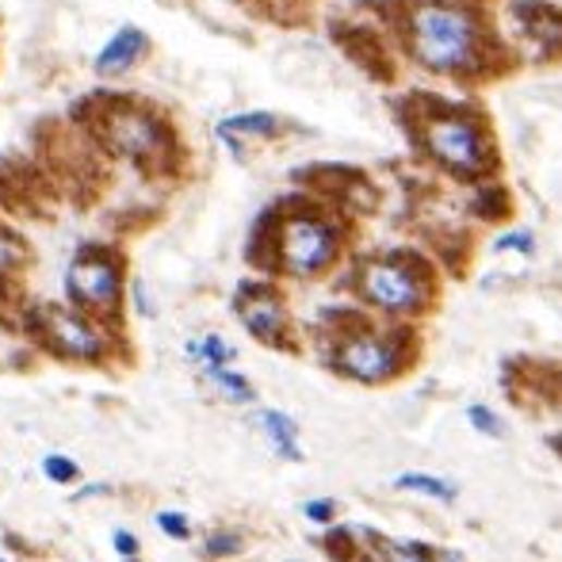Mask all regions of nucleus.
I'll use <instances>...</instances> for the list:
<instances>
[{"instance_id":"f257e3e1","label":"nucleus","mask_w":562,"mask_h":562,"mask_svg":"<svg viewBox=\"0 0 562 562\" xmlns=\"http://www.w3.org/2000/svg\"><path fill=\"white\" fill-rule=\"evenodd\" d=\"M410 58L437 77H478L486 65V20L455 0H414L406 12Z\"/></svg>"},{"instance_id":"f03ea898","label":"nucleus","mask_w":562,"mask_h":562,"mask_svg":"<svg viewBox=\"0 0 562 562\" xmlns=\"http://www.w3.org/2000/svg\"><path fill=\"white\" fill-rule=\"evenodd\" d=\"M417 142L432 164L460 180H482L493 172V142L482 119L463 108H432L422 119Z\"/></svg>"},{"instance_id":"7ed1b4c3","label":"nucleus","mask_w":562,"mask_h":562,"mask_svg":"<svg viewBox=\"0 0 562 562\" xmlns=\"http://www.w3.org/2000/svg\"><path fill=\"white\" fill-rule=\"evenodd\" d=\"M276 268H283L295 280H314L337 257H341V227L314 211L283 215L272 237Z\"/></svg>"},{"instance_id":"20e7f679","label":"nucleus","mask_w":562,"mask_h":562,"mask_svg":"<svg viewBox=\"0 0 562 562\" xmlns=\"http://www.w3.org/2000/svg\"><path fill=\"white\" fill-rule=\"evenodd\" d=\"M359 298L367 306L383 314H417L429 303V288H425V276L414 268V260L406 257H375L359 268L356 276Z\"/></svg>"},{"instance_id":"39448f33","label":"nucleus","mask_w":562,"mask_h":562,"mask_svg":"<svg viewBox=\"0 0 562 562\" xmlns=\"http://www.w3.org/2000/svg\"><path fill=\"white\" fill-rule=\"evenodd\" d=\"M100 138L115 157L146 164V161L164 157V149H169V126H164V119H157L154 111L115 103V108L103 111Z\"/></svg>"},{"instance_id":"423d86ee","label":"nucleus","mask_w":562,"mask_h":562,"mask_svg":"<svg viewBox=\"0 0 562 562\" xmlns=\"http://www.w3.org/2000/svg\"><path fill=\"white\" fill-rule=\"evenodd\" d=\"M65 288H70L73 303L81 310L115 314L119 303H123V268L111 253L85 249L81 257H73L70 272H65Z\"/></svg>"},{"instance_id":"0eeeda50","label":"nucleus","mask_w":562,"mask_h":562,"mask_svg":"<svg viewBox=\"0 0 562 562\" xmlns=\"http://www.w3.org/2000/svg\"><path fill=\"white\" fill-rule=\"evenodd\" d=\"M402 341L399 337H383V333H352L337 344L333 352V367L341 375H352L359 383H387L402 371Z\"/></svg>"},{"instance_id":"6e6552de","label":"nucleus","mask_w":562,"mask_h":562,"mask_svg":"<svg viewBox=\"0 0 562 562\" xmlns=\"http://www.w3.org/2000/svg\"><path fill=\"white\" fill-rule=\"evenodd\" d=\"M39 321H42V337H47L50 349L70 359H100L103 349H108L100 329L81 310H70V306H47V310L39 314Z\"/></svg>"},{"instance_id":"1a4fd4ad","label":"nucleus","mask_w":562,"mask_h":562,"mask_svg":"<svg viewBox=\"0 0 562 562\" xmlns=\"http://www.w3.org/2000/svg\"><path fill=\"white\" fill-rule=\"evenodd\" d=\"M237 318L245 321V329H249L253 337H260V341L268 344H280L283 333H288V306H283V298L276 295L272 288H265V283H253V288H242V295H237Z\"/></svg>"},{"instance_id":"9d476101","label":"nucleus","mask_w":562,"mask_h":562,"mask_svg":"<svg viewBox=\"0 0 562 562\" xmlns=\"http://www.w3.org/2000/svg\"><path fill=\"white\" fill-rule=\"evenodd\" d=\"M149 50V39L142 27L134 24H123L115 35H111L108 42L100 47V54H96V65L93 70L100 73V77H123V73H131L134 65L142 62V54Z\"/></svg>"},{"instance_id":"9b49d317","label":"nucleus","mask_w":562,"mask_h":562,"mask_svg":"<svg viewBox=\"0 0 562 562\" xmlns=\"http://www.w3.org/2000/svg\"><path fill=\"white\" fill-rule=\"evenodd\" d=\"M283 131H288V119H280L276 111H242L215 126V134L227 142L234 157H245V138H276Z\"/></svg>"},{"instance_id":"f8f14e48","label":"nucleus","mask_w":562,"mask_h":562,"mask_svg":"<svg viewBox=\"0 0 562 562\" xmlns=\"http://www.w3.org/2000/svg\"><path fill=\"white\" fill-rule=\"evenodd\" d=\"M260 429H265V437L272 440V448L283 455V460H291V463L303 460V448H298V429H295V422H291L288 414H280V410H265V414H260Z\"/></svg>"},{"instance_id":"ddd939ff","label":"nucleus","mask_w":562,"mask_h":562,"mask_svg":"<svg viewBox=\"0 0 562 562\" xmlns=\"http://www.w3.org/2000/svg\"><path fill=\"white\" fill-rule=\"evenodd\" d=\"M204 379L211 387H219V394H227L230 402H253V399H257L249 379H242L237 371H230L227 364H204Z\"/></svg>"},{"instance_id":"4468645a","label":"nucleus","mask_w":562,"mask_h":562,"mask_svg":"<svg viewBox=\"0 0 562 562\" xmlns=\"http://www.w3.org/2000/svg\"><path fill=\"white\" fill-rule=\"evenodd\" d=\"M187 356H196L199 364H230L237 352H234V344H227L222 337L207 333L204 341H187Z\"/></svg>"},{"instance_id":"2eb2a0df","label":"nucleus","mask_w":562,"mask_h":562,"mask_svg":"<svg viewBox=\"0 0 562 562\" xmlns=\"http://www.w3.org/2000/svg\"><path fill=\"white\" fill-rule=\"evenodd\" d=\"M394 486L402 490H417V493H429V498H440V501H455V486L444 482V478H432V475H399Z\"/></svg>"},{"instance_id":"dca6fc26","label":"nucleus","mask_w":562,"mask_h":562,"mask_svg":"<svg viewBox=\"0 0 562 562\" xmlns=\"http://www.w3.org/2000/svg\"><path fill=\"white\" fill-rule=\"evenodd\" d=\"M42 471H47L50 482H73V478H77V463H73L70 455H58V452L42 460Z\"/></svg>"},{"instance_id":"f3484780","label":"nucleus","mask_w":562,"mask_h":562,"mask_svg":"<svg viewBox=\"0 0 562 562\" xmlns=\"http://www.w3.org/2000/svg\"><path fill=\"white\" fill-rule=\"evenodd\" d=\"M467 417H471V425H475V429L482 432V437H501V422H498V414H493V410L471 406Z\"/></svg>"},{"instance_id":"a211bd4d","label":"nucleus","mask_w":562,"mask_h":562,"mask_svg":"<svg viewBox=\"0 0 562 562\" xmlns=\"http://www.w3.org/2000/svg\"><path fill=\"white\" fill-rule=\"evenodd\" d=\"M387 562H429V547H422V543L391 547V551H387Z\"/></svg>"},{"instance_id":"6ab92c4d","label":"nucleus","mask_w":562,"mask_h":562,"mask_svg":"<svg viewBox=\"0 0 562 562\" xmlns=\"http://www.w3.org/2000/svg\"><path fill=\"white\" fill-rule=\"evenodd\" d=\"M498 249L501 253H532L536 249V237L532 234H505V237H498Z\"/></svg>"},{"instance_id":"aec40b11","label":"nucleus","mask_w":562,"mask_h":562,"mask_svg":"<svg viewBox=\"0 0 562 562\" xmlns=\"http://www.w3.org/2000/svg\"><path fill=\"white\" fill-rule=\"evenodd\" d=\"M157 524H161V532H169L172 539H187V521H184V513H161L157 516Z\"/></svg>"},{"instance_id":"412c9836","label":"nucleus","mask_w":562,"mask_h":562,"mask_svg":"<svg viewBox=\"0 0 562 562\" xmlns=\"http://www.w3.org/2000/svg\"><path fill=\"white\" fill-rule=\"evenodd\" d=\"M237 547H242V539H237V536H227V532H219V536L207 539V551H211V554H234Z\"/></svg>"},{"instance_id":"4be33fe9","label":"nucleus","mask_w":562,"mask_h":562,"mask_svg":"<svg viewBox=\"0 0 562 562\" xmlns=\"http://www.w3.org/2000/svg\"><path fill=\"white\" fill-rule=\"evenodd\" d=\"M333 513H337L333 501H310V505H306V516L318 521V524H329V521H333Z\"/></svg>"},{"instance_id":"5701e85b","label":"nucleus","mask_w":562,"mask_h":562,"mask_svg":"<svg viewBox=\"0 0 562 562\" xmlns=\"http://www.w3.org/2000/svg\"><path fill=\"white\" fill-rule=\"evenodd\" d=\"M115 551L123 554V559H131V554L138 551V539H134L131 532H115Z\"/></svg>"},{"instance_id":"b1692460","label":"nucleus","mask_w":562,"mask_h":562,"mask_svg":"<svg viewBox=\"0 0 562 562\" xmlns=\"http://www.w3.org/2000/svg\"><path fill=\"white\" fill-rule=\"evenodd\" d=\"M134 295H138V310L149 318V314H154V306H149V298H146V283H142V280H134Z\"/></svg>"},{"instance_id":"393cba45","label":"nucleus","mask_w":562,"mask_h":562,"mask_svg":"<svg viewBox=\"0 0 562 562\" xmlns=\"http://www.w3.org/2000/svg\"><path fill=\"white\" fill-rule=\"evenodd\" d=\"M429 562H467V559H463L460 551H452V547H448V551H437V554H432Z\"/></svg>"}]
</instances>
